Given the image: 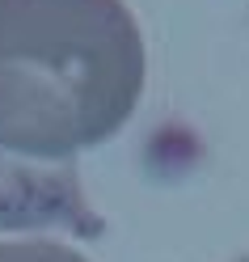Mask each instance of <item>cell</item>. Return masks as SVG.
<instances>
[{
	"label": "cell",
	"instance_id": "cell-1",
	"mask_svg": "<svg viewBox=\"0 0 249 262\" xmlns=\"http://www.w3.org/2000/svg\"><path fill=\"white\" fill-rule=\"evenodd\" d=\"M144 34L123 0H0V148L76 161L135 114Z\"/></svg>",
	"mask_w": 249,
	"mask_h": 262
},
{
	"label": "cell",
	"instance_id": "cell-2",
	"mask_svg": "<svg viewBox=\"0 0 249 262\" xmlns=\"http://www.w3.org/2000/svg\"><path fill=\"white\" fill-rule=\"evenodd\" d=\"M21 228L102 237L106 224L85 199L76 161H34L0 148V233Z\"/></svg>",
	"mask_w": 249,
	"mask_h": 262
},
{
	"label": "cell",
	"instance_id": "cell-3",
	"mask_svg": "<svg viewBox=\"0 0 249 262\" xmlns=\"http://www.w3.org/2000/svg\"><path fill=\"white\" fill-rule=\"evenodd\" d=\"M0 262H89L55 241H0Z\"/></svg>",
	"mask_w": 249,
	"mask_h": 262
},
{
	"label": "cell",
	"instance_id": "cell-4",
	"mask_svg": "<svg viewBox=\"0 0 249 262\" xmlns=\"http://www.w3.org/2000/svg\"><path fill=\"white\" fill-rule=\"evenodd\" d=\"M241 262H249V258H241Z\"/></svg>",
	"mask_w": 249,
	"mask_h": 262
}]
</instances>
